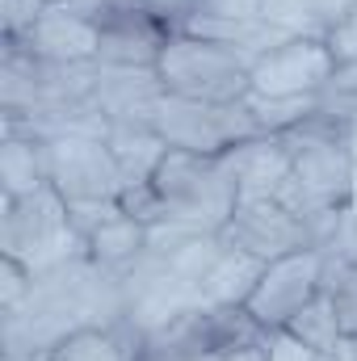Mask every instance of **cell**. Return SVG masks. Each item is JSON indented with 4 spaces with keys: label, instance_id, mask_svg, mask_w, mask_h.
Returning <instances> with one entry per match:
<instances>
[{
    "label": "cell",
    "instance_id": "8fae6325",
    "mask_svg": "<svg viewBox=\"0 0 357 361\" xmlns=\"http://www.w3.org/2000/svg\"><path fill=\"white\" fill-rule=\"evenodd\" d=\"M240 197H273L282 189V180L290 177V152L282 143V135H257L248 143H240L236 152H227Z\"/></svg>",
    "mask_w": 357,
    "mask_h": 361
},
{
    "label": "cell",
    "instance_id": "3957f363",
    "mask_svg": "<svg viewBox=\"0 0 357 361\" xmlns=\"http://www.w3.org/2000/svg\"><path fill=\"white\" fill-rule=\"evenodd\" d=\"M4 257L21 261L30 273L59 269L85 257V240L68 219V202L51 185L30 197H4Z\"/></svg>",
    "mask_w": 357,
    "mask_h": 361
},
{
    "label": "cell",
    "instance_id": "ac0fdd59",
    "mask_svg": "<svg viewBox=\"0 0 357 361\" xmlns=\"http://www.w3.org/2000/svg\"><path fill=\"white\" fill-rule=\"evenodd\" d=\"M315 118H324V122H332L341 130H353V122H357V59H337L332 76L324 80V89L315 92Z\"/></svg>",
    "mask_w": 357,
    "mask_h": 361
},
{
    "label": "cell",
    "instance_id": "4fadbf2b",
    "mask_svg": "<svg viewBox=\"0 0 357 361\" xmlns=\"http://www.w3.org/2000/svg\"><path fill=\"white\" fill-rule=\"evenodd\" d=\"M139 336L126 324H85L68 332L47 361H135Z\"/></svg>",
    "mask_w": 357,
    "mask_h": 361
},
{
    "label": "cell",
    "instance_id": "e0dca14e",
    "mask_svg": "<svg viewBox=\"0 0 357 361\" xmlns=\"http://www.w3.org/2000/svg\"><path fill=\"white\" fill-rule=\"evenodd\" d=\"M286 332H290L294 341H303L307 349L324 353V357H337L341 345H345V332H341V319H337V307H332L328 290H320V294L286 324Z\"/></svg>",
    "mask_w": 357,
    "mask_h": 361
},
{
    "label": "cell",
    "instance_id": "277c9868",
    "mask_svg": "<svg viewBox=\"0 0 357 361\" xmlns=\"http://www.w3.org/2000/svg\"><path fill=\"white\" fill-rule=\"evenodd\" d=\"M152 130L181 152H198V156H227L240 143L265 135L261 122L253 118L248 101H231V105H210V101H181V97H160L156 114H152Z\"/></svg>",
    "mask_w": 357,
    "mask_h": 361
},
{
    "label": "cell",
    "instance_id": "603a6c76",
    "mask_svg": "<svg viewBox=\"0 0 357 361\" xmlns=\"http://www.w3.org/2000/svg\"><path fill=\"white\" fill-rule=\"evenodd\" d=\"M353 177H357V143H353Z\"/></svg>",
    "mask_w": 357,
    "mask_h": 361
},
{
    "label": "cell",
    "instance_id": "ba28073f",
    "mask_svg": "<svg viewBox=\"0 0 357 361\" xmlns=\"http://www.w3.org/2000/svg\"><path fill=\"white\" fill-rule=\"evenodd\" d=\"M219 240L227 248L261 261V265L277 261V257H290L298 248H315L311 227L294 210H286L277 197H240L236 214L223 223Z\"/></svg>",
    "mask_w": 357,
    "mask_h": 361
},
{
    "label": "cell",
    "instance_id": "9c48e42d",
    "mask_svg": "<svg viewBox=\"0 0 357 361\" xmlns=\"http://www.w3.org/2000/svg\"><path fill=\"white\" fill-rule=\"evenodd\" d=\"M332 68L337 55L328 38H290L253 63V97H315Z\"/></svg>",
    "mask_w": 357,
    "mask_h": 361
},
{
    "label": "cell",
    "instance_id": "44dd1931",
    "mask_svg": "<svg viewBox=\"0 0 357 361\" xmlns=\"http://www.w3.org/2000/svg\"><path fill=\"white\" fill-rule=\"evenodd\" d=\"M265 361H332V357L307 349L303 341H294V336L282 328V332H269L265 336Z\"/></svg>",
    "mask_w": 357,
    "mask_h": 361
},
{
    "label": "cell",
    "instance_id": "9a60e30c",
    "mask_svg": "<svg viewBox=\"0 0 357 361\" xmlns=\"http://www.w3.org/2000/svg\"><path fill=\"white\" fill-rule=\"evenodd\" d=\"M261 269H265L261 261H253V257L227 248V252L214 261V269L202 277V286H198V307H244L248 294H253V286H257V277H261Z\"/></svg>",
    "mask_w": 357,
    "mask_h": 361
},
{
    "label": "cell",
    "instance_id": "7402d4cb",
    "mask_svg": "<svg viewBox=\"0 0 357 361\" xmlns=\"http://www.w3.org/2000/svg\"><path fill=\"white\" fill-rule=\"evenodd\" d=\"M328 47H332L337 59H357V8L328 34Z\"/></svg>",
    "mask_w": 357,
    "mask_h": 361
},
{
    "label": "cell",
    "instance_id": "d6986e66",
    "mask_svg": "<svg viewBox=\"0 0 357 361\" xmlns=\"http://www.w3.org/2000/svg\"><path fill=\"white\" fill-rule=\"evenodd\" d=\"M324 290H328V298L337 307V319H341L345 341H357V261H345V257H332L328 252Z\"/></svg>",
    "mask_w": 357,
    "mask_h": 361
},
{
    "label": "cell",
    "instance_id": "7a4b0ae2",
    "mask_svg": "<svg viewBox=\"0 0 357 361\" xmlns=\"http://www.w3.org/2000/svg\"><path fill=\"white\" fill-rule=\"evenodd\" d=\"M253 68L219 47V42H206V38H193L177 30L160 59H156V76H160V89L169 97L181 101H210V105H231V101H248L253 92Z\"/></svg>",
    "mask_w": 357,
    "mask_h": 361
},
{
    "label": "cell",
    "instance_id": "5b68a950",
    "mask_svg": "<svg viewBox=\"0 0 357 361\" xmlns=\"http://www.w3.org/2000/svg\"><path fill=\"white\" fill-rule=\"evenodd\" d=\"M42 156H47V180L63 202H118L126 189L114 152L97 135L42 139Z\"/></svg>",
    "mask_w": 357,
    "mask_h": 361
},
{
    "label": "cell",
    "instance_id": "52a82bcc",
    "mask_svg": "<svg viewBox=\"0 0 357 361\" xmlns=\"http://www.w3.org/2000/svg\"><path fill=\"white\" fill-rule=\"evenodd\" d=\"M101 25V55L105 68H156L164 42L177 34V25L143 4L126 0H85Z\"/></svg>",
    "mask_w": 357,
    "mask_h": 361
},
{
    "label": "cell",
    "instance_id": "ffe728a7",
    "mask_svg": "<svg viewBox=\"0 0 357 361\" xmlns=\"http://www.w3.org/2000/svg\"><path fill=\"white\" fill-rule=\"evenodd\" d=\"M261 8H265V0H198L189 13L219 17V21H257Z\"/></svg>",
    "mask_w": 357,
    "mask_h": 361
},
{
    "label": "cell",
    "instance_id": "5bb4252c",
    "mask_svg": "<svg viewBox=\"0 0 357 361\" xmlns=\"http://www.w3.org/2000/svg\"><path fill=\"white\" fill-rule=\"evenodd\" d=\"M105 147L114 152V164H118V173H122L126 185H147L152 173H156V164L169 152V143L152 126H126V122L109 126Z\"/></svg>",
    "mask_w": 357,
    "mask_h": 361
},
{
    "label": "cell",
    "instance_id": "7c38bea8",
    "mask_svg": "<svg viewBox=\"0 0 357 361\" xmlns=\"http://www.w3.org/2000/svg\"><path fill=\"white\" fill-rule=\"evenodd\" d=\"M147 244H152V227L143 219H135V214L122 210V214H114L109 223H101L85 240V252H89L92 265H101V269L122 277V273H131L147 257Z\"/></svg>",
    "mask_w": 357,
    "mask_h": 361
},
{
    "label": "cell",
    "instance_id": "6da1fadb",
    "mask_svg": "<svg viewBox=\"0 0 357 361\" xmlns=\"http://www.w3.org/2000/svg\"><path fill=\"white\" fill-rule=\"evenodd\" d=\"M147 185L160 197V223L202 235H219L240 202L236 169L227 156H198V152L169 147Z\"/></svg>",
    "mask_w": 357,
    "mask_h": 361
},
{
    "label": "cell",
    "instance_id": "2e32d148",
    "mask_svg": "<svg viewBox=\"0 0 357 361\" xmlns=\"http://www.w3.org/2000/svg\"><path fill=\"white\" fill-rule=\"evenodd\" d=\"M0 177H4V197H30L38 193L47 180V156H42V139L4 130V152H0Z\"/></svg>",
    "mask_w": 357,
    "mask_h": 361
},
{
    "label": "cell",
    "instance_id": "30bf717a",
    "mask_svg": "<svg viewBox=\"0 0 357 361\" xmlns=\"http://www.w3.org/2000/svg\"><path fill=\"white\" fill-rule=\"evenodd\" d=\"M21 47L47 63H97L101 25L85 0H47Z\"/></svg>",
    "mask_w": 357,
    "mask_h": 361
},
{
    "label": "cell",
    "instance_id": "8992f818",
    "mask_svg": "<svg viewBox=\"0 0 357 361\" xmlns=\"http://www.w3.org/2000/svg\"><path fill=\"white\" fill-rule=\"evenodd\" d=\"M324 273H328V252L324 248H298L290 257H277L261 269L244 311L265 332H282L324 290Z\"/></svg>",
    "mask_w": 357,
    "mask_h": 361
}]
</instances>
